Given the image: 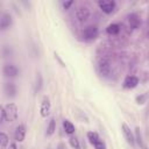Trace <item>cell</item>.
<instances>
[{
    "mask_svg": "<svg viewBox=\"0 0 149 149\" xmlns=\"http://www.w3.org/2000/svg\"><path fill=\"white\" fill-rule=\"evenodd\" d=\"M3 112H5V120L7 122H14L16 119H17V106L13 102H9L7 104L5 107H3Z\"/></svg>",
    "mask_w": 149,
    "mask_h": 149,
    "instance_id": "cell-1",
    "label": "cell"
},
{
    "mask_svg": "<svg viewBox=\"0 0 149 149\" xmlns=\"http://www.w3.org/2000/svg\"><path fill=\"white\" fill-rule=\"evenodd\" d=\"M98 70L100 72V74H102L104 77H109L112 73V65L111 62L105 58V57H100L98 59Z\"/></svg>",
    "mask_w": 149,
    "mask_h": 149,
    "instance_id": "cell-2",
    "label": "cell"
},
{
    "mask_svg": "<svg viewBox=\"0 0 149 149\" xmlns=\"http://www.w3.org/2000/svg\"><path fill=\"white\" fill-rule=\"evenodd\" d=\"M98 5L100 7V9L106 13V14H111L115 10V2L113 0H99L98 1Z\"/></svg>",
    "mask_w": 149,
    "mask_h": 149,
    "instance_id": "cell-3",
    "label": "cell"
},
{
    "mask_svg": "<svg viewBox=\"0 0 149 149\" xmlns=\"http://www.w3.org/2000/svg\"><path fill=\"white\" fill-rule=\"evenodd\" d=\"M83 36L85 40H94L98 36V28L95 26H88L83 30Z\"/></svg>",
    "mask_w": 149,
    "mask_h": 149,
    "instance_id": "cell-4",
    "label": "cell"
},
{
    "mask_svg": "<svg viewBox=\"0 0 149 149\" xmlns=\"http://www.w3.org/2000/svg\"><path fill=\"white\" fill-rule=\"evenodd\" d=\"M121 129H122V134H123V136H125L126 141H127L130 146H134V144H135V140H134V134L132 133L130 128H129L126 123H122Z\"/></svg>",
    "mask_w": 149,
    "mask_h": 149,
    "instance_id": "cell-5",
    "label": "cell"
},
{
    "mask_svg": "<svg viewBox=\"0 0 149 149\" xmlns=\"http://www.w3.org/2000/svg\"><path fill=\"white\" fill-rule=\"evenodd\" d=\"M2 72L7 77H16L19 73V69L14 64H6L2 69Z\"/></svg>",
    "mask_w": 149,
    "mask_h": 149,
    "instance_id": "cell-6",
    "label": "cell"
},
{
    "mask_svg": "<svg viewBox=\"0 0 149 149\" xmlns=\"http://www.w3.org/2000/svg\"><path fill=\"white\" fill-rule=\"evenodd\" d=\"M90 16V10L86 7H78L76 9V17L79 21H86Z\"/></svg>",
    "mask_w": 149,
    "mask_h": 149,
    "instance_id": "cell-7",
    "label": "cell"
},
{
    "mask_svg": "<svg viewBox=\"0 0 149 149\" xmlns=\"http://www.w3.org/2000/svg\"><path fill=\"white\" fill-rule=\"evenodd\" d=\"M139 84V78L135 76H127L123 80V87L126 88H134Z\"/></svg>",
    "mask_w": 149,
    "mask_h": 149,
    "instance_id": "cell-8",
    "label": "cell"
},
{
    "mask_svg": "<svg viewBox=\"0 0 149 149\" xmlns=\"http://www.w3.org/2000/svg\"><path fill=\"white\" fill-rule=\"evenodd\" d=\"M50 108H51V105H50V101L48 98H44L41 102V108H40V112H41V115L43 118H47L49 114H50Z\"/></svg>",
    "mask_w": 149,
    "mask_h": 149,
    "instance_id": "cell-9",
    "label": "cell"
},
{
    "mask_svg": "<svg viewBox=\"0 0 149 149\" xmlns=\"http://www.w3.org/2000/svg\"><path fill=\"white\" fill-rule=\"evenodd\" d=\"M24 136H26V127L23 125H19L15 128V132H14L15 141L16 142H22L24 140Z\"/></svg>",
    "mask_w": 149,
    "mask_h": 149,
    "instance_id": "cell-10",
    "label": "cell"
},
{
    "mask_svg": "<svg viewBox=\"0 0 149 149\" xmlns=\"http://www.w3.org/2000/svg\"><path fill=\"white\" fill-rule=\"evenodd\" d=\"M128 23H129V27L132 29H137L140 23H141V19L137 14L133 13V14H129L128 15Z\"/></svg>",
    "mask_w": 149,
    "mask_h": 149,
    "instance_id": "cell-11",
    "label": "cell"
},
{
    "mask_svg": "<svg viewBox=\"0 0 149 149\" xmlns=\"http://www.w3.org/2000/svg\"><path fill=\"white\" fill-rule=\"evenodd\" d=\"M12 24V16L9 14H3L0 17V29L5 30Z\"/></svg>",
    "mask_w": 149,
    "mask_h": 149,
    "instance_id": "cell-12",
    "label": "cell"
},
{
    "mask_svg": "<svg viewBox=\"0 0 149 149\" xmlns=\"http://www.w3.org/2000/svg\"><path fill=\"white\" fill-rule=\"evenodd\" d=\"M3 91H5L6 95L13 98L16 94V86H15L14 83H6L5 86H3Z\"/></svg>",
    "mask_w": 149,
    "mask_h": 149,
    "instance_id": "cell-13",
    "label": "cell"
},
{
    "mask_svg": "<svg viewBox=\"0 0 149 149\" xmlns=\"http://www.w3.org/2000/svg\"><path fill=\"white\" fill-rule=\"evenodd\" d=\"M106 31H107V34H109V35H116V34H119V31H120V24H118V23H112V24H109V26L106 28Z\"/></svg>",
    "mask_w": 149,
    "mask_h": 149,
    "instance_id": "cell-14",
    "label": "cell"
},
{
    "mask_svg": "<svg viewBox=\"0 0 149 149\" xmlns=\"http://www.w3.org/2000/svg\"><path fill=\"white\" fill-rule=\"evenodd\" d=\"M63 128H64L65 133H68V134L74 133V126H73L72 122H70L69 120H64V121H63Z\"/></svg>",
    "mask_w": 149,
    "mask_h": 149,
    "instance_id": "cell-15",
    "label": "cell"
},
{
    "mask_svg": "<svg viewBox=\"0 0 149 149\" xmlns=\"http://www.w3.org/2000/svg\"><path fill=\"white\" fill-rule=\"evenodd\" d=\"M135 142L140 146V148H143V141H142V135H141V129L139 127L135 128V135H134Z\"/></svg>",
    "mask_w": 149,
    "mask_h": 149,
    "instance_id": "cell-16",
    "label": "cell"
},
{
    "mask_svg": "<svg viewBox=\"0 0 149 149\" xmlns=\"http://www.w3.org/2000/svg\"><path fill=\"white\" fill-rule=\"evenodd\" d=\"M8 146V136L7 134L0 132V149H6Z\"/></svg>",
    "mask_w": 149,
    "mask_h": 149,
    "instance_id": "cell-17",
    "label": "cell"
},
{
    "mask_svg": "<svg viewBox=\"0 0 149 149\" xmlns=\"http://www.w3.org/2000/svg\"><path fill=\"white\" fill-rule=\"evenodd\" d=\"M42 86H43V80H42L41 73L38 72V73L36 74V80H35V92H36V93L40 92L41 88H42Z\"/></svg>",
    "mask_w": 149,
    "mask_h": 149,
    "instance_id": "cell-18",
    "label": "cell"
},
{
    "mask_svg": "<svg viewBox=\"0 0 149 149\" xmlns=\"http://www.w3.org/2000/svg\"><path fill=\"white\" fill-rule=\"evenodd\" d=\"M56 130V122H55V119H51L49 121V125H48V128H47V135H52Z\"/></svg>",
    "mask_w": 149,
    "mask_h": 149,
    "instance_id": "cell-19",
    "label": "cell"
},
{
    "mask_svg": "<svg viewBox=\"0 0 149 149\" xmlns=\"http://www.w3.org/2000/svg\"><path fill=\"white\" fill-rule=\"evenodd\" d=\"M87 139H88V141H90L92 144H94L97 141L100 140V139H99V135H98L97 133H94V132H88V133H87Z\"/></svg>",
    "mask_w": 149,
    "mask_h": 149,
    "instance_id": "cell-20",
    "label": "cell"
},
{
    "mask_svg": "<svg viewBox=\"0 0 149 149\" xmlns=\"http://www.w3.org/2000/svg\"><path fill=\"white\" fill-rule=\"evenodd\" d=\"M69 142H70V146H71L72 148H74V149H80V144H79V141L77 140V137H70Z\"/></svg>",
    "mask_w": 149,
    "mask_h": 149,
    "instance_id": "cell-21",
    "label": "cell"
},
{
    "mask_svg": "<svg viewBox=\"0 0 149 149\" xmlns=\"http://www.w3.org/2000/svg\"><path fill=\"white\" fill-rule=\"evenodd\" d=\"M93 147H94L95 149H107V148H106V144H105V142H102L101 140L97 141V142L93 144Z\"/></svg>",
    "mask_w": 149,
    "mask_h": 149,
    "instance_id": "cell-22",
    "label": "cell"
},
{
    "mask_svg": "<svg viewBox=\"0 0 149 149\" xmlns=\"http://www.w3.org/2000/svg\"><path fill=\"white\" fill-rule=\"evenodd\" d=\"M146 99H147V95H146V94H142V95H139V97L136 98V101H137V104L142 105V104L146 102Z\"/></svg>",
    "mask_w": 149,
    "mask_h": 149,
    "instance_id": "cell-23",
    "label": "cell"
},
{
    "mask_svg": "<svg viewBox=\"0 0 149 149\" xmlns=\"http://www.w3.org/2000/svg\"><path fill=\"white\" fill-rule=\"evenodd\" d=\"M3 119H5V112H3V107L0 105V122H2Z\"/></svg>",
    "mask_w": 149,
    "mask_h": 149,
    "instance_id": "cell-24",
    "label": "cell"
},
{
    "mask_svg": "<svg viewBox=\"0 0 149 149\" xmlns=\"http://www.w3.org/2000/svg\"><path fill=\"white\" fill-rule=\"evenodd\" d=\"M72 3H73V1H66V2H63V7H64V9H68Z\"/></svg>",
    "mask_w": 149,
    "mask_h": 149,
    "instance_id": "cell-25",
    "label": "cell"
},
{
    "mask_svg": "<svg viewBox=\"0 0 149 149\" xmlns=\"http://www.w3.org/2000/svg\"><path fill=\"white\" fill-rule=\"evenodd\" d=\"M7 149H17V147H16L15 143H12V144H9V147H8Z\"/></svg>",
    "mask_w": 149,
    "mask_h": 149,
    "instance_id": "cell-26",
    "label": "cell"
},
{
    "mask_svg": "<svg viewBox=\"0 0 149 149\" xmlns=\"http://www.w3.org/2000/svg\"><path fill=\"white\" fill-rule=\"evenodd\" d=\"M144 149H147V148H144Z\"/></svg>",
    "mask_w": 149,
    "mask_h": 149,
    "instance_id": "cell-27",
    "label": "cell"
}]
</instances>
